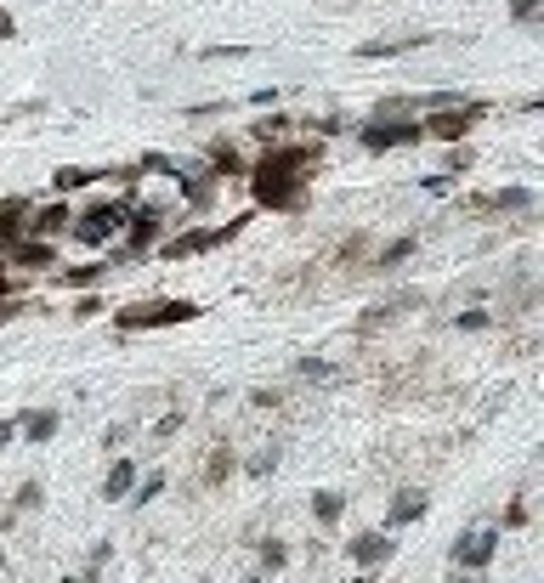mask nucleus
Returning a JSON list of instances; mask_svg holds the SVG:
<instances>
[{"instance_id": "14", "label": "nucleus", "mask_w": 544, "mask_h": 583, "mask_svg": "<svg viewBox=\"0 0 544 583\" xmlns=\"http://www.w3.org/2000/svg\"><path fill=\"white\" fill-rule=\"evenodd\" d=\"M57 425H62V414H57V408H40V414H23V425H17V430H23L29 442H40V447H46V442L57 437Z\"/></svg>"}, {"instance_id": "32", "label": "nucleus", "mask_w": 544, "mask_h": 583, "mask_svg": "<svg viewBox=\"0 0 544 583\" xmlns=\"http://www.w3.org/2000/svg\"><path fill=\"white\" fill-rule=\"evenodd\" d=\"M176 425H182V408H171V414H164V419H159V425H154V437H159V442H164V437H171V430H176Z\"/></svg>"}, {"instance_id": "35", "label": "nucleus", "mask_w": 544, "mask_h": 583, "mask_svg": "<svg viewBox=\"0 0 544 583\" xmlns=\"http://www.w3.org/2000/svg\"><path fill=\"white\" fill-rule=\"evenodd\" d=\"M249 102H256V108H272V102H278V85H261V91L249 97Z\"/></svg>"}, {"instance_id": "30", "label": "nucleus", "mask_w": 544, "mask_h": 583, "mask_svg": "<svg viewBox=\"0 0 544 583\" xmlns=\"http://www.w3.org/2000/svg\"><path fill=\"white\" fill-rule=\"evenodd\" d=\"M511 17L516 24H539V0H511Z\"/></svg>"}, {"instance_id": "28", "label": "nucleus", "mask_w": 544, "mask_h": 583, "mask_svg": "<svg viewBox=\"0 0 544 583\" xmlns=\"http://www.w3.org/2000/svg\"><path fill=\"white\" fill-rule=\"evenodd\" d=\"M284 131H289V119H278V114H272V119H261V125H256V131H249V136H256V142H278Z\"/></svg>"}, {"instance_id": "16", "label": "nucleus", "mask_w": 544, "mask_h": 583, "mask_svg": "<svg viewBox=\"0 0 544 583\" xmlns=\"http://www.w3.org/2000/svg\"><path fill=\"white\" fill-rule=\"evenodd\" d=\"M414 249H420V239H414V232H408V239H391L380 255H374V267H369V272H391V267H403Z\"/></svg>"}, {"instance_id": "33", "label": "nucleus", "mask_w": 544, "mask_h": 583, "mask_svg": "<svg viewBox=\"0 0 544 583\" xmlns=\"http://www.w3.org/2000/svg\"><path fill=\"white\" fill-rule=\"evenodd\" d=\"M284 397L278 391H249V408H261V414H267V408H278Z\"/></svg>"}, {"instance_id": "5", "label": "nucleus", "mask_w": 544, "mask_h": 583, "mask_svg": "<svg viewBox=\"0 0 544 583\" xmlns=\"http://www.w3.org/2000/svg\"><path fill=\"white\" fill-rule=\"evenodd\" d=\"M476 119H483V108H476V102H448V108H436V114H431V119L420 125V131L454 147V142H465V131H471Z\"/></svg>"}, {"instance_id": "13", "label": "nucleus", "mask_w": 544, "mask_h": 583, "mask_svg": "<svg viewBox=\"0 0 544 583\" xmlns=\"http://www.w3.org/2000/svg\"><path fill=\"white\" fill-rule=\"evenodd\" d=\"M471 210H533V193L528 187H499L488 199H471Z\"/></svg>"}, {"instance_id": "3", "label": "nucleus", "mask_w": 544, "mask_h": 583, "mask_svg": "<svg viewBox=\"0 0 544 583\" xmlns=\"http://www.w3.org/2000/svg\"><path fill=\"white\" fill-rule=\"evenodd\" d=\"M187 317H199L193 300H154V306H131V312H119L114 323L125 334L131 329H171V323H187Z\"/></svg>"}, {"instance_id": "11", "label": "nucleus", "mask_w": 544, "mask_h": 583, "mask_svg": "<svg viewBox=\"0 0 544 583\" xmlns=\"http://www.w3.org/2000/svg\"><path fill=\"white\" fill-rule=\"evenodd\" d=\"M426 510H431V493L408 487V493H397V499L386 504V527H414V522H420Z\"/></svg>"}, {"instance_id": "19", "label": "nucleus", "mask_w": 544, "mask_h": 583, "mask_svg": "<svg viewBox=\"0 0 544 583\" xmlns=\"http://www.w3.org/2000/svg\"><path fill=\"white\" fill-rule=\"evenodd\" d=\"M91 182H97V170H86V165H62L57 176H52L57 193H80V187H91Z\"/></svg>"}, {"instance_id": "10", "label": "nucleus", "mask_w": 544, "mask_h": 583, "mask_svg": "<svg viewBox=\"0 0 544 583\" xmlns=\"http://www.w3.org/2000/svg\"><path fill=\"white\" fill-rule=\"evenodd\" d=\"M346 555L358 560V567H386V560L397 555V538H386V532H363V538H352V544H346Z\"/></svg>"}, {"instance_id": "26", "label": "nucleus", "mask_w": 544, "mask_h": 583, "mask_svg": "<svg viewBox=\"0 0 544 583\" xmlns=\"http://www.w3.org/2000/svg\"><path fill=\"white\" fill-rule=\"evenodd\" d=\"M211 165L221 170V176H244V159L233 154V147H216V154H211Z\"/></svg>"}, {"instance_id": "37", "label": "nucleus", "mask_w": 544, "mask_h": 583, "mask_svg": "<svg viewBox=\"0 0 544 583\" xmlns=\"http://www.w3.org/2000/svg\"><path fill=\"white\" fill-rule=\"evenodd\" d=\"M12 437H17V425H0V447H12Z\"/></svg>"}, {"instance_id": "18", "label": "nucleus", "mask_w": 544, "mask_h": 583, "mask_svg": "<svg viewBox=\"0 0 544 583\" xmlns=\"http://www.w3.org/2000/svg\"><path fill=\"white\" fill-rule=\"evenodd\" d=\"M312 515H318L324 527H334L346 515V493H312Z\"/></svg>"}, {"instance_id": "20", "label": "nucleus", "mask_w": 544, "mask_h": 583, "mask_svg": "<svg viewBox=\"0 0 544 583\" xmlns=\"http://www.w3.org/2000/svg\"><path fill=\"white\" fill-rule=\"evenodd\" d=\"M233 470H239V459H233L227 447H216V453H211V465H204V487H221L227 476H233Z\"/></svg>"}, {"instance_id": "8", "label": "nucleus", "mask_w": 544, "mask_h": 583, "mask_svg": "<svg viewBox=\"0 0 544 583\" xmlns=\"http://www.w3.org/2000/svg\"><path fill=\"white\" fill-rule=\"evenodd\" d=\"M125 227H131V239H125V255H119V261H131V255H148L154 239H159V227H164V210H159V204H142L136 215H125Z\"/></svg>"}, {"instance_id": "2", "label": "nucleus", "mask_w": 544, "mask_h": 583, "mask_svg": "<svg viewBox=\"0 0 544 583\" xmlns=\"http://www.w3.org/2000/svg\"><path fill=\"white\" fill-rule=\"evenodd\" d=\"M125 215H131V204H125V199H108V204H91V210H80L74 221H69V232H74V239L86 244V249H102V244H108L114 232L125 227Z\"/></svg>"}, {"instance_id": "21", "label": "nucleus", "mask_w": 544, "mask_h": 583, "mask_svg": "<svg viewBox=\"0 0 544 583\" xmlns=\"http://www.w3.org/2000/svg\"><path fill=\"white\" fill-rule=\"evenodd\" d=\"M454 329L459 334H483V329H493V312L488 306H465V312H454Z\"/></svg>"}, {"instance_id": "25", "label": "nucleus", "mask_w": 544, "mask_h": 583, "mask_svg": "<svg viewBox=\"0 0 544 583\" xmlns=\"http://www.w3.org/2000/svg\"><path fill=\"white\" fill-rule=\"evenodd\" d=\"M159 493H164V470H154V476H148V482H142L136 493H125V499H136V504H154V499H159Z\"/></svg>"}, {"instance_id": "7", "label": "nucleus", "mask_w": 544, "mask_h": 583, "mask_svg": "<svg viewBox=\"0 0 544 583\" xmlns=\"http://www.w3.org/2000/svg\"><path fill=\"white\" fill-rule=\"evenodd\" d=\"M239 227H244V221H227V227H199V232H182V239H171V244H164V255H171V261H187V255H204V249H216V244H227V239H239Z\"/></svg>"}, {"instance_id": "1", "label": "nucleus", "mask_w": 544, "mask_h": 583, "mask_svg": "<svg viewBox=\"0 0 544 583\" xmlns=\"http://www.w3.org/2000/svg\"><path fill=\"white\" fill-rule=\"evenodd\" d=\"M306 165H312V147H278V154H267L256 170H244L249 187H256V204L301 210L306 204V176H301Z\"/></svg>"}, {"instance_id": "6", "label": "nucleus", "mask_w": 544, "mask_h": 583, "mask_svg": "<svg viewBox=\"0 0 544 583\" xmlns=\"http://www.w3.org/2000/svg\"><path fill=\"white\" fill-rule=\"evenodd\" d=\"M493 555H499V527H476V532H465L454 544V567L459 572H483Z\"/></svg>"}, {"instance_id": "12", "label": "nucleus", "mask_w": 544, "mask_h": 583, "mask_svg": "<svg viewBox=\"0 0 544 583\" xmlns=\"http://www.w3.org/2000/svg\"><path fill=\"white\" fill-rule=\"evenodd\" d=\"M131 487H136V459H114V470L102 476V499H108V504H119Z\"/></svg>"}, {"instance_id": "29", "label": "nucleus", "mask_w": 544, "mask_h": 583, "mask_svg": "<svg viewBox=\"0 0 544 583\" xmlns=\"http://www.w3.org/2000/svg\"><path fill=\"white\" fill-rule=\"evenodd\" d=\"M40 499H46V487H40V482H23V487H17V510H34Z\"/></svg>"}, {"instance_id": "34", "label": "nucleus", "mask_w": 544, "mask_h": 583, "mask_svg": "<svg viewBox=\"0 0 544 583\" xmlns=\"http://www.w3.org/2000/svg\"><path fill=\"white\" fill-rule=\"evenodd\" d=\"M420 187H426V193H448V187H454V176H448V170H436V176H426Z\"/></svg>"}, {"instance_id": "31", "label": "nucleus", "mask_w": 544, "mask_h": 583, "mask_svg": "<svg viewBox=\"0 0 544 583\" xmlns=\"http://www.w3.org/2000/svg\"><path fill=\"white\" fill-rule=\"evenodd\" d=\"M102 272H108V267H69V272H62V277H69V284H97Z\"/></svg>"}, {"instance_id": "9", "label": "nucleus", "mask_w": 544, "mask_h": 583, "mask_svg": "<svg viewBox=\"0 0 544 583\" xmlns=\"http://www.w3.org/2000/svg\"><path fill=\"white\" fill-rule=\"evenodd\" d=\"M6 261L23 267V272H40V267H57V249L46 239H12L6 244Z\"/></svg>"}, {"instance_id": "4", "label": "nucleus", "mask_w": 544, "mask_h": 583, "mask_svg": "<svg viewBox=\"0 0 544 583\" xmlns=\"http://www.w3.org/2000/svg\"><path fill=\"white\" fill-rule=\"evenodd\" d=\"M426 131L414 119H369L363 131H358V142L369 147V154H391V147H414Z\"/></svg>"}, {"instance_id": "23", "label": "nucleus", "mask_w": 544, "mask_h": 583, "mask_svg": "<svg viewBox=\"0 0 544 583\" xmlns=\"http://www.w3.org/2000/svg\"><path fill=\"white\" fill-rule=\"evenodd\" d=\"M295 374H301V380H341V369H334V362H324V357H301Z\"/></svg>"}, {"instance_id": "15", "label": "nucleus", "mask_w": 544, "mask_h": 583, "mask_svg": "<svg viewBox=\"0 0 544 583\" xmlns=\"http://www.w3.org/2000/svg\"><path fill=\"white\" fill-rule=\"evenodd\" d=\"M69 221H74V210H69V204H46V210H34L29 232H34V239H46V232H69Z\"/></svg>"}, {"instance_id": "17", "label": "nucleus", "mask_w": 544, "mask_h": 583, "mask_svg": "<svg viewBox=\"0 0 544 583\" xmlns=\"http://www.w3.org/2000/svg\"><path fill=\"white\" fill-rule=\"evenodd\" d=\"M23 215H29L23 199H6V204H0V244H12L17 232H23Z\"/></svg>"}, {"instance_id": "22", "label": "nucleus", "mask_w": 544, "mask_h": 583, "mask_svg": "<svg viewBox=\"0 0 544 583\" xmlns=\"http://www.w3.org/2000/svg\"><path fill=\"white\" fill-rule=\"evenodd\" d=\"M414 46H426V40H363L358 57H397V52H414Z\"/></svg>"}, {"instance_id": "24", "label": "nucleus", "mask_w": 544, "mask_h": 583, "mask_svg": "<svg viewBox=\"0 0 544 583\" xmlns=\"http://www.w3.org/2000/svg\"><path fill=\"white\" fill-rule=\"evenodd\" d=\"M244 470H249L256 482H261V476H272V470H278V447H261V453H256V459H249Z\"/></svg>"}, {"instance_id": "36", "label": "nucleus", "mask_w": 544, "mask_h": 583, "mask_svg": "<svg viewBox=\"0 0 544 583\" xmlns=\"http://www.w3.org/2000/svg\"><path fill=\"white\" fill-rule=\"evenodd\" d=\"M17 34V24H12V12H0V40H12Z\"/></svg>"}, {"instance_id": "27", "label": "nucleus", "mask_w": 544, "mask_h": 583, "mask_svg": "<svg viewBox=\"0 0 544 583\" xmlns=\"http://www.w3.org/2000/svg\"><path fill=\"white\" fill-rule=\"evenodd\" d=\"M284 560H289V550L278 544V538H267V544H261V567H267V572H278Z\"/></svg>"}, {"instance_id": "38", "label": "nucleus", "mask_w": 544, "mask_h": 583, "mask_svg": "<svg viewBox=\"0 0 544 583\" xmlns=\"http://www.w3.org/2000/svg\"><path fill=\"white\" fill-rule=\"evenodd\" d=\"M0 567H6V555H0Z\"/></svg>"}]
</instances>
